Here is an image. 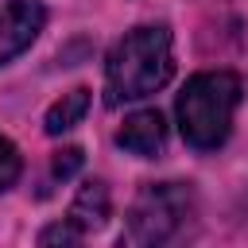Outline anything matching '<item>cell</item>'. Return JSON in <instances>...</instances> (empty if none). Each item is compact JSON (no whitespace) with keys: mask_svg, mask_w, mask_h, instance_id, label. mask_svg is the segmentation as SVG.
I'll return each mask as SVG.
<instances>
[{"mask_svg":"<svg viewBox=\"0 0 248 248\" xmlns=\"http://www.w3.org/2000/svg\"><path fill=\"white\" fill-rule=\"evenodd\" d=\"M85 108H89V89H81V85H78V89L62 93V97L46 108L43 124H46V132H50V136H62V132H70L74 124H81Z\"/></svg>","mask_w":248,"mask_h":248,"instance_id":"obj_7","label":"cell"},{"mask_svg":"<svg viewBox=\"0 0 248 248\" xmlns=\"http://www.w3.org/2000/svg\"><path fill=\"white\" fill-rule=\"evenodd\" d=\"M78 167H81V147H66V151H58V155H54V167H50V174L66 182V178H70Z\"/></svg>","mask_w":248,"mask_h":248,"instance_id":"obj_10","label":"cell"},{"mask_svg":"<svg viewBox=\"0 0 248 248\" xmlns=\"http://www.w3.org/2000/svg\"><path fill=\"white\" fill-rule=\"evenodd\" d=\"M244 85L232 70H202L194 74L178 101H174V116H178V132L194 151H217L229 132H232V116L240 108Z\"/></svg>","mask_w":248,"mask_h":248,"instance_id":"obj_3","label":"cell"},{"mask_svg":"<svg viewBox=\"0 0 248 248\" xmlns=\"http://www.w3.org/2000/svg\"><path fill=\"white\" fill-rule=\"evenodd\" d=\"M198 221V194L190 182H147L128 205L116 248H178Z\"/></svg>","mask_w":248,"mask_h":248,"instance_id":"obj_2","label":"cell"},{"mask_svg":"<svg viewBox=\"0 0 248 248\" xmlns=\"http://www.w3.org/2000/svg\"><path fill=\"white\" fill-rule=\"evenodd\" d=\"M66 217L78 221L85 232H97L105 225V217H108V186L105 182H85L78 190V198H74V205H70Z\"/></svg>","mask_w":248,"mask_h":248,"instance_id":"obj_6","label":"cell"},{"mask_svg":"<svg viewBox=\"0 0 248 248\" xmlns=\"http://www.w3.org/2000/svg\"><path fill=\"white\" fill-rule=\"evenodd\" d=\"M46 8L39 0H4L0 4V66L19 58L43 31Z\"/></svg>","mask_w":248,"mask_h":248,"instance_id":"obj_4","label":"cell"},{"mask_svg":"<svg viewBox=\"0 0 248 248\" xmlns=\"http://www.w3.org/2000/svg\"><path fill=\"white\" fill-rule=\"evenodd\" d=\"M19 170H23V159H19V147L0 132V194L4 190H12L16 186V178H19Z\"/></svg>","mask_w":248,"mask_h":248,"instance_id":"obj_9","label":"cell"},{"mask_svg":"<svg viewBox=\"0 0 248 248\" xmlns=\"http://www.w3.org/2000/svg\"><path fill=\"white\" fill-rule=\"evenodd\" d=\"M174 74V46H170V31L163 23H140L132 31H124L108 58H105V93L108 105H124V101H143L151 93H159Z\"/></svg>","mask_w":248,"mask_h":248,"instance_id":"obj_1","label":"cell"},{"mask_svg":"<svg viewBox=\"0 0 248 248\" xmlns=\"http://www.w3.org/2000/svg\"><path fill=\"white\" fill-rule=\"evenodd\" d=\"M163 143H167V120L159 108H140V112L124 116V124L116 132V147H124L128 155H140V159L159 155Z\"/></svg>","mask_w":248,"mask_h":248,"instance_id":"obj_5","label":"cell"},{"mask_svg":"<svg viewBox=\"0 0 248 248\" xmlns=\"http://www.w3.org/2000/svg\"><path fill=\"white\" fill-rule=\"evenodd\" d=\"M85 236H89V232H85L78 221L62 217V221H54V225H46V229H43L39 248H81V244H85Z\"/></svg>","mask_w":248,"mask_h":248,"instance_id":"obj_8","label":"cell"}]
</instances>
